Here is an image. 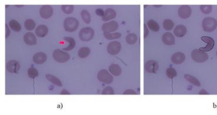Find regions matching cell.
Wrapping results in <instances>:
<instances>
[{
  "label": "cell",
  "mask_w": 217,
  "mask_h": 115,
  "mask_svg": "<svg viewBox=\"0 0 217 115\" xmlns=\"http://www.w3.org/2000/svg\"><path fill=\"white\" fill-rule=\"evenodd\" d=\"M116 16V12L112 8H107L104 11V15L102 17L103 21H107L110 19H113Z\"/></svg>",
  "instance_id": "e0dca14e"
},
{
  "label": "cell",
  "mask_w": 217,
  "mask_h": 115,
  "mask_svg": "<svg viewBox=\"0 0 217 115\" xmlns=\"http://www.w3.org/2000/svg\"><path fill=\"white\" fill-rule=\"evenodd\" d=\"M187 33V30L183 25H178L174 30V34L178 37H183Z\"/></svg>",
  "instance_id": "ac0fdd59"
},
{
  "label": "cell",
  "mask_w": 217,
  "mask_h": 115,
  "mask_svg": "<svg viewBox=\"0 0 217 115\" xmlns=\"http://www.w3.org/2000/svg\"><path fill=\"white\" fill-rule=\"evenodd\" d=\"M185 60V56L181 52H177L174 53L171 57V61L175 64H180Z\"/></svg>",
  "instance_id": "9a60e30c"
},
{
  "label": "cell",
  "mask_w": 217,
  "mask_h": 115,
  "mask_svg": "<svg viewBox=\"0 0 217 115\" xmlns=\"http://www.w3.org/2000/svg\"><path fill=\"white\" fill-rule=\"evenodd\" d=\"M79 25V21L74 17H67L64 21V27L65 30L72 33L75 31Z\"/></svg>",
  "instance_id": "7a4b0ae2"
},
{
  "label": "cell",
  "mask_w": 217,
  "mask_h": 115,
  "mask_svg": "<svg viewBox=\"0 0 217 115\" xmlns=\"http://www.w3.org/2000/svg\"><path fill=\"white\" fill-rule=\"evenodd\" d=\"M63 40L65 41H67L69 43V45L66 47V48H63V50L68 52V51H70L72 50H73L74 49V47L76 46V41L74 40V38L70 37H66L64 38H63Z\"/></svg>",
  "instance_id": "7402d4cb"
},
{
  "label": "cell",
  "mask_w": 217,
  "mask_h": 115,
  "mask_svg": "<svg viewBox=\"0 0 217 115\" xmlns=\"http://www.w3.org/2000/svg\"><path fill=\"white\" fill-rule=\"evenodd\" d=\"M33 60L35 63L41 64L47 60V55L43 52H39L33 56Z\"/></svg>",
  "instance_id": "d6986e66"
},
{
  "label": "cell",
  "mask_w": 217,
  "mask_h": 115,
  "mask_svg": "<svg viewBox=\"0 0 217 115\" xmlns=\"http://www.w3.org/2000/svg\"></svg>",
  "instance_id": "ee69618b"
},
{
  "label": "cell",
  "mask_w": 217,
  "mask_h": 115,
  "mask_svg": "<svg viewBox=\"0 0 217 115\" xmlns=\"http://www.w3.org/2000/svg\"><path fill=\"white\" fill-rule=\"evenodd\" d=\"M28 76L31 78H34L36 77L39 76V72L38 71L33 67H31L28 70Z\"/></svg>",
  "instance_id": "e575fe53"
},
{
  "label": "cell",
  "mask_w": 217,
  "mask_h": 115,
  "mask_svg": "<svg viewBox=\"0 0 217 115\" xmlns=\"http://www.w3.org/2000/svg\"><path fill=\"white\" fill-rule=\"evenodd\" d=\"M81 17L83 20L86 24H90L91 22V16L90 14L86 10H83L81 11Z\"/></svg>",
  "instance_id": "f1b7e54d"
},
{
  "label": "cell",
  "mask_w": 217,
  "mask_h": 115,
  "mask_svg": "<svg viewBox=\"0 0 217 115\" xmlns=\"http://www.w3.org/2000/svg\"><path fill=\"white\" fill-rule=\"evenodd\" d=\"M166 76L169 78H173L175 77H177V71L173 69V68H168L166 70Z\"/></svg>",
  "instance_id": "d590c367"
},
{
  "label": "cell",
  "mask_w": 217,
  "mask_h": 115,
  "mask_svg": "<svg viewBox=\"0 0 217 115\" xmlns=\"http://www.w3.org/2000/svg\"><path fill=\"white\" fill-rule=\"evenodd\" d=\"M109 71L112 75L115 76H119L122 73V69L119 65L116 64L110 65L109 67Z\"/></svg>",
  "instance_id": "44dd1931"
},
{
  "label": "cell",
  "mask_w": 217,
  "mask_h": 115,
  "mask_svg": "<svg viewBox=\"0 0 217 115\" xmlns=\"http://www.w3.org/2000/svg\"><path fill=\"white\" fill-rule=\"evenodd\" d=\"M138 36L133 33H131L128 34L126 37V41L128 44L132 45L136 43L138 41Z\"/></svg>",
  "instance_id": "83f0119b"
},
{
  "label": "cell",
  "mask_w": 217,
  "mask_h": 115,
  "mask_svg": "<svg viewBox=\"0 0 217 115\" xmlns=\"http://www.w3.org/2000/svg\"><path fill=\"white\" fill-rule=\"evenodd\" d=\"M147 25L151 30L154 32H157L160 29V27L157 23V22H156L154 19H151L148 21L147 22Z\"/></svg>",
  "instance_id": "603a6c76"
},
{
  "label": "cell",
  "mask_w": 217,
  "mask_h": 115,
  "mask_svg": "<svg viewBox=\"0 0 217 115\" xmlns=\"http://www.w3.org/2000/svg\"><path fill=\"white\" fill-rule=\"evenodd\" d=\"M48 33V27L45 25H40L36 29L35 33L39 37H44Z\"/></svg>",
  "instance_id": "ffe728a7"
},
{
  "label": "cell",
  "mask_w": 217,
  "mask_h": 115,
  "mask_svg": "<svg viewBox=\"0 0 217 115\" xmlns=\"http://www.w3.org/2000/svg\"><path fill=\"white\" fill-rule=\"evenodd\" d=\"M61 10L64 13L69 14L73 13L74 10V6L73 5H63L61 6Z\"/></svg>",
  "instance_id": "d6a6232c"
},
{
  "label": "cell",
  "mask_w": 217,
  "mask_h": 115,
  "mask_svg": "<svg viewBox=\"0 0 217 115\" xmlns=\"http://www.w3.org/2000/svg\"><path fill=\"white\" fill-rule=\"evenodd\" d=\"M121 47V44L119 41H113L108 44L107 47V51L108 53L111 55H116L120 52Z\"/></svg>",
  "instance_id": "52a82bcc"
},
{
  "label": "cell",
  "mask_w": 217,
  "mask_h": 115,
  "mask_svg": "<svg viewBox=\"0 0 217 115\" xmlns=\"http://www.w3.org/2000/svg\"><path fill=\"white\" fill-rule=\"evenodd\" d=\"M162 40L163 43L168 46H171V45H174L175 43V37L173 36L172 33H170V32H166L165 33H164L162 36Z\"/></svg>",
  "instance_id": "4fadbf2b"
},
{
  "label": "cell",
  "mask_w": 217,
  "mask_h": 115,
  "mask_svg": "<svg viewBox=\"0 0 217 115\" xmlns=\"http://www.w3.org/2000/svg\"><path fill=\"white\" fill-rule=\"evenodd\" d=\"M199 95H208V93L204 89H202L199 92Z\"/></svg>",
  "instance_id": "b9f144b4"
},
{
  "label": "cell",
  "mask_w": 217,
  "mask_h": 115,
  "mask_svg": "<svg viewBox=\"0 0 217 115\" xmlns=\"http://www.w3.org/2000/svg\"><path fill=\"white\" fill-rule=\"evenodd\" d=\"M10 35V30L7 24H5V38H7Z\"/></svg>",
  "instance_id": "ab89813d"
},
{
  "label": "cell",
  "mask_w": 217,
  "mask_h": 115,
  "mask_svg": "<svg viewBox=\"0 0 217 115\" xmlns=\"http://www.w3.org/2000/svg\"><path fill=\"white\" fill-rule=\"evenodd\" d=\"M45 77L49 81H50L51 83H52L53 84H55V85H56L57 86L61 87L63 86L62 83L61 82V81L56 77L54 76H53L51 75L47 74V75H45Z\"/></svg>",
  "instance_id": "cb8c5ba5"
},
{
  "label": "cell",
  "mask_w": 217,
  "mask_h": 115,
  "mask_svg": "<svg viewBox=\"0 0 217 115\" xmlns=\"http://www.w3.org/2000/svg\"><path fill=\"white\" fill-rule=\"evenodd\" d=\"M9 26L13 31L17 32L20 31L21 29V26L20 23L14 19H11V21H10Z\"/></svg>",
  "instance_id": "484cf974"
},
{
  "label": "cell",
  "mask_w": 217,
  "mask_h": 115,
  "mask_svg": "<svg viewBox=\"0 0 217 115\" xmlns=\"http://www.w3.org/2000/svg\"><path fill=\"white\" fill-rule=\"evenodd\" d=\"M53 57L55 61L60 63H64L68 61L70 58L69 53L60 49H57L54 51L53 53Z\"/></svg>",
  "instance_id": "277c9868"
},
{
  "label": "cell",
  "mask_w": 217,
  "mask_h": 115,
  "mask_svg": "<svg viewBox=\"0 0 217 115\" xmlns=\"http://www.w3.org/2000/svg\"><path fill=\"white\" fill-rule=\"evenodd\" d=\"M98 78L100 81L106 84H110L113 81V77L106 69H102L99 71Z\"/></svg>",
  "instance_id": "8992f818"
},
{
  "label": "cell",
  "mask_w": 217,
  "mask_h": 115,
  "mask_svg": "<svg viewBox=\"0 0 217 115\" xmlns=\"http://www.w3.org/2000/svg\"><path fill=\"white\" fill-rule=\"evenodd\" d=\"M8 72L11 73H17L20 69V64L16 60H11L8 61L6 66Z\"/></svg>",
  "instance_id": "7c38bea8"
},
{
  "label": "cell",
  "mask_w": 217,
  "mask_h": 115,
  "mask_svg": "<svg viewBox=\"0 0 217 115\" xmlns=\"http://www.w3.org/2000/svg\"><path fill=\"white\" fill-rule=\"evenodd\" d=\"M114 90L110 86H107L105 87L101 92L102 95H114Z\"/></svg>",
  "instance_id": "8d00e7d4"
},
{
  "label": "cell",
  "mask_w": 217,
  "mask_h": 115,
  "mask_svg": "<svg viewBox=\"0 0 217 115\" xmlns=\"http://www.w3.org/2000/svg\"><path fill=\"white\" fill-rule=\"evenodd\" d=\"M200 9L204 14H208L212 11L213 7L211 5H200Z\"/></svg>",
  "instance_id": "836d02e7"
},
{
  "label": "cell",
  "mask_w": 217,
  "mask_h": 115,
  "mask_svg": "<svg viewBox=\"0 0 217 115\" xmlns=\"http://www.w3.org/2000/svg\"><path fill=\"white\" fill-rule=\"evenodd\" d=\"M123 95H136V93L132 89H128L123 92Z\"/></svg>",
  "instance_id": "f35d334b"
},
{
  "label": "cell",
  "mask_w": 217,
  "mask_h": 115,
  "mask_svg": "<svg viewBox=\"0 0 217 115\" xmlns=\"http://www.w3.org/2000/svg\"><path fill=\"white\" fill-rule=\"evenodd\" d=\"M61 95H70V93L69 92H68L67 90L66 89H63L62 92H61L60 93Z\"/></svg>",
  "instance_id": "7bdbcfd3"
},
{
  "label": "cell",
  "mask_w": 217,
  "mask_h": 115,
  "mask_svg": "<svg viewBox=\"0 0 217 115\" xmlns=\"http://www.w3.org/2000/svg\"><path fill=\"white\" fill-rule=\"evenodd\" d=\"M202 26L205 31H214L217 28V21L213 17H206L202 21Z\"/></svg>",
  "instance_id": "6da1fadb"
},
{
  "label": "cell",
  "mask_w": 217,
  "mask_h": 115,
  "mask_svg": "<svg viewBox=\"0 0 217 115\" xmlns=\"http://www.w3.org/2000/svg\"><path fill=\"white\" fill-rule=\"evenodd\" d=\"M53 14V8L51 6L45 5L41 7L40 10V14L44 19H48L50 18Z\"/></svg>",
  "instance_id": "9c48e42d"
},
{
  "label": "cell",
  "mask_w": 217,
  "mask_h": 115,
  "mask_svg": "<svg viewBox=\"0 0 217 115\" xmlns=\"http://www.w3.org/2000/svg\"><path fill=\"white\" fill-rule=\"evenodd\" d=\"M24 42L29 46H33L35 45L37 43V39L35 36V35L31 32L27 33L24 36Z\"/></svg>",
  "instance_id": "5bb4252c"
},
{
  "label": "cell",
  "mask_w": 217,
  "mask_h": 115,
  "mask_svg": "<svg viewBox=\"0 0 217 115\" xmlns=\"http://www.w3.org/2000/svg\"><path fill=\"white\" fill-rule=\"evenodd\" d=\"M24 26H25V28H26V30H27L28 31H31L35 28L36 23H35L34 21H33V19H27V20H25V21L24 22Z\"/></svg>",
  "instance_id": "f546056e"
},
{
  "label": "cell",
  "mask_w": 217,
  "mask_h": 115,
  "mask_svg": "<svg viewBox=\"0 0 217 115\" xmlns=\"http://www.w3.org/2000/svg\"><path fill=\"white\" fill-rule=\"evenodd\" d=\"M159 64L156 61L149 60L145 64V70L150 73H155L158 71Z\"/></svg>",
  "instance_id": "8fae6325"
},
{
  "label": "cell",
  "mask_w": 217,
  "mask_h": 115,
  "mask_svg": "<svg viewBox=\"0 0 217 115\" xmlns=\"http://www.w3.org/2000/svg\"><path fill=\"white\" fill-rule=\"evenodd\" d=\"M79 38L83 41H89L93 38L95 31L91 27H85L79 31Z\"/></svg>",
  "instance_id": "3957f363"
},
{
  "label": "cell",
  "mask_w": 217,
  "mask_h": 115,
  "mask_svg": "<svg viewBox=\"0 0 217 115\" xmlns=\"http://www.w3.org/2000/svg\"><path fill=\"white\" fill-rule=\"evenodd\" d=\"M174 24L173 21L170 19H165L163 21V27L165 28V30L167 31H170L172 30L174 28Z\"/></svg>",
  "instance_id": "4dcf8cb0"
},
{
  "label": "cell",
  "mask_w": 217,
  "mask_h": 115,
  "mask_svg": "<svg viewBox=\"0 0 217 115\" xmlns=\"http://www.w3.org/2000/svg\"><path fill=\"white\" fill-rule=\"evenodd\" d=\"M96 13L98 16H100V17H103L104 15V12L103 11V10L101 8H98L96 10Z\"/></svg>",
  "instance_id": "74e56055"
},
{
  "label": "cell",
  "mask_w": 217,
  "mask_h": 115,
  "mask_svg": "<svg viewBox=\"0 0 217 115\" xmlns=\"http://www.w3.org/2000/svg\"><path fill=\"white\" fill-rule=\"evenodd\" d=\"M104 36L105 38L108 40H115V39H119L122 36L121 34L120 33H103Z\"/></svg>",
  "instance_id": "1f68e13d"
},
{
  "label": "cell",
  "mask_w": 217,
  "mask_h": 115,
  "mask_svg": "<svg viewBox=\"0 0 217 115\" xmlns=\"http://www.w3.org/2000/svg\"><path fill=\"white\" fill-rule=\"evenodd\" d=\"M184 77H185V78L186 80H188L189 83H191V84H194V86H198V87L201 86L200 82L199 81V80H198L197 78H195V77L191 76L189 75H184Z\"/></svg>",
  "instance_id": "4316f807"
},
{
  "label": "cell",
  "mask_w": 217,
  "mask_h": 115,
  "mask_svg": "<svg viewBox=\"0 0 217 115\" xmlns=\"http://www.w3.org/2000/svg\"><path fill=\"white\" fill-rule=\"evenodd\" d=\"M144 31H145V34H144V37L146 38L147 36L149 34V30L146 26V25L144 24Z\"/></svg>",
  "instance_id": "60d3db41"
},
{
  "label": "cell",
  "mask_w": 217,
  "mask_h": 115,
  "mask_svg": "<svg viewBox=\"0 0 217 115\" xmlns=\"http://www.w3.org/2000/svg\"><path fill=\"white\" fill-rule=\"evenodd\" d=\"M191 58L192 60L197 63H204L205 62L208 58V56L204 52L201 51L199 49H195L191 53Z\"/></svg>",
  "instance_id": "5b68a950"
},
{
  "label": "cell",
  "mask_w": 217,
  "mask_h": 115,
  "mask_svg": "<svg viewBox=\"0 0 217 115\" xmlns=\"http://www.w3.org/2000/svg\"><path fill=\"white\" fill-rule=\"evenodd\" d=\"M90 54V50L87 47H83L79 50L78 55L81 58H85L89 56Z\"/></svg>",
  "instance_id": "d4e9b609"
},
{
  "label": "cell",
  "mask_w": 217,
  "mask_h": 115,
  "mask_svg": "<svg viewBox=\"0 0 217 115\" xmlns=\"http://www.w3.org/2000/svg\"><path fill=\"white\" fill-rule=\"evenodd\" d=\"M201 39L206 42L207 43V46L204 47V48H201L200 49V50L202 52H208V51H210L211 50H212V49L214 47L215 43L214 40L211 37H202Z\"/></svg>",
  "instance_id": "2e32d148"
},
{
  "label": "cell",
  "mask_w": 217,
  "mask_h": 115,
  "mask_svg": "<svg viewBox=\"0 0 217 115\" xmlns=\"http://www.w3.org/2000/svg\"><path fill=\"white\" fill-rule=\"evenodd\" d=\"M118 23L116 21H111L109 22L105 23L101 27L103 31L107 33L115 31L118 29Z\"/></svg>",
  "instance_id": "30bf717a"
},
{
  "label": "cell",
  "mask_w": 217,
  "mask_h": 115,
  "mask_svg": "<svg viewBox=\"0 0 217 115\" xmlns=\"http://www.w3.org/2000/svg\"><path fill=\"white\" fill-rule=\"evenodd\" d=\"M192 13V9L188 5H181L178 9V15L182 19L189 18Z\"/></svg>",
  "instance_id": "ba28073f"
}]
</instances>
